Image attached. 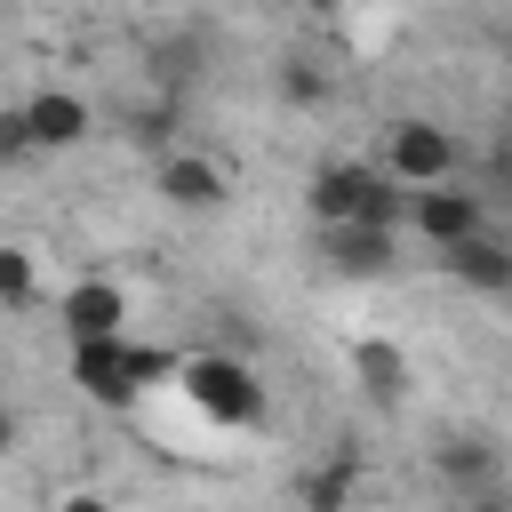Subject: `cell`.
Wrapping results in <instances>:
<instances>
[{"mask_svg":"<svg viewBox=\"0 0 512 512\" xmlns=\"http://www.w3.org/2000/svg\"><path fill=\"white\" fill-rule=\"evenodd\" d=\"M176 376V352L160 344H136V336H96V344H72V384L96 400V408H128L144 384Z\"/></svg>","mask_w":512,"mask_h":512,"instance_id":"cell-1","label":"cell"},{"mask_svg":"<svg viewBox=\"0 0 512 512\" xmlns=\"http://www.w3.org/2000/svg\"><path fill=\"white\" fill-rule=\"evenodd\" d=\"M176 392L208 424H256L264 416V384L240 352H176Z\"/></svg>","mask_w":512,"mask_h":512,"instance_id":"cell-2","label":"cell"},{"mask_svg":"<svg viewBox=\"0 0 512 512\" xmlns=\"http://www.w3.org/2000/svg\"><path fill=\"white\" fill-rule=\"evenodd\" d=\"M456 160H464L456 128H440V120H392L368 168L384 184H400V192H424V184H456Z\"/></svg>","mask_w":512,"mask_h":512,"instance_id":"cell-3","label":"cell"},{"mask_svg":"<svg viewBox=\"0 0 512 512\" xmlns=\"http://www.w3.org/2000/svg\"><path fill=\"white\" fill-rule=\"evenodd\" d=\"M400 224H416V240L448 256L456 240H472V232L488 224V208H480V192H464V184H424V192H408Z\"/></svg>","mask_w":512,"mask_h":512,"instance_id":"cell-4","label":"cell"},{"mask_svg":"<svg viewBox=\"0 0 512 512\" xmlns=\"http://www.w3.org/2000/svg\"><path fill=\"white\" fill-rule=\"evenodd\" d=\"M56 320H64V344H96V336H128V288L88 272L56 296Z\"/></svg>","mask_w":512,"mask_h":512,"instance_id":"cell-5","label":"cell"},{"mask_svg":"<svg viewBox=\"0 0 512 512\" xmlns=\"http://www.w3.org/2000/svg\"><path fill=\"white\" fill-rule=\"evenodd\" d=\"M368 184H376V168H368V160H328V168H312V184H304L312 224H320V232H344V224L360 216Z\"/></svg>","mask_w":512,"mask_h":512,"instance_id":"cell-6","label":"cell"},{"mask_svg":"<svg viewBox=\"0 0 512 512\" xmlns=\"http://www.w3.org/2000/svg\"><path fill=\"white\" fill-rule=\"evenodd\" d=\"M160 200L208 216V208L232 200V176H224V160H208V152H168V160H160Z\"/></svg>","mask_w":512,"mask_h":512,"instance_id":"cell-7","label":"cell"},{"mask_svg":"<svg viewBox=\"0 0 512 512\" xmlns=\"http://www.w3.org/2000/svg\"><path fill=\"white\" fill-rule=\"evenodd\" d=\"M16 112H24L32 152H72V144L88 136V96H72V88H40V96H24Z\"/></svg>","mask_w":512,"mask_h":512,"instance_id":"cell-8","label":"cell"},{"mask_svg":"<svg viewBox=\"0 0 512 512\" xmlns=\"http://www.w3.org/2000/svg\"><path fill=\"white\" fill-rule=\"evenodd\" d=\"M448 272H456L464 288H480V296H504V288H512V248L480 224L472 240H456V248H448Z\"/></svg>","mask_w":512,"mask_h":512,"instance_id":"cell-9","label":"cell"},{"mask_svg":"<svg viewBox=\"0 0 512 512\" xmlns=\"http://www.w3.org/2000/svg\"><path fill=\"white\" fill-rule=\"evenodd\" d=\"M392 248H400V232H360V224L328 232V264H336L344 280H376V272H392Z\"/></svg>","mask_w":512,"mask_h":512,"instance_id":"cell-10","label":"cell"},{"mask_svg":"<svg viewBox=\"0 0 512 512\" xmlns=\"http://www.w3.org/2000/svg\"><path fill=\"white\" fill-rule=\"evenodd\" d=\"M352 496H360V464L352 456H336V464H320L304 480V512H352Z\"/></svg>","mask_w":512,"mask_h":512,"instance_id":"cell-11","label":"cell"},{"mask_svg":"<svg viewBox=\"0 0 512 512\" xmlns=\"http://www.w3.org/2000/svg\"><path fill=\"white\" fill-rule=\"evenodd\" d=\"M352 368H360V384H368L376 400H400V392H408V360H400L392 344H360Z\"/></svg>","mask_w":512,"mask_h":512,"instance_id":"cell-12","label":"cell"},{"mask_svg":"<svg viewBox=\"0 0 512 512\" xmlns=\"http://www.w3.org/2000/svg\"><path fill=\"white\" fill-rule=\"evenodd\" d=\"M440 480L488 488V480H496V448H488V440H448V448H440Z\"/></svg>","mask_w":512,"mask_h":512,"instance_id":"cell-13","label":"cell"},{"mask_svg":"<svg viewBox=\"0 0 512 512\" xmlns=\"http://www.w3.org/2000/svg\"><path fill=\"white\" fill-rule=\"evenodd\" d=\"M32 288H40L32 248H0V304H8V312H24V304H32Z\"/></svg>","mask_w":512,"mask_h":512,"instance_id":"cell-14","label":"cell"},{"mask_svg":"<svg viewBox=\"0 0 512 512\" xmlns=\"http://www.w3.org/2000/svg\"><path fill=\"white\" fill-rule=\"evenodd\" d=\"M0 160H32V136H24V112L0 104Z\"/></svg>","mask_w":512,"mask_h":512,"instance_id":"cell-15","label":"cell"},{"mask_svg":"<svg viewBox=\"0 0 512 512\" xmlns=\"http://www.w3.org/2000/svg\"><path fill=\"white\" fill-rule=\"evenodd\" d=\"M288 96H296V104H320V96H328V72H312V64H288Z\"/></svg>","mask_w":512,"mask_h":512,"instance_id":"cell-16","label":"cell"},{"mask_svg":"<svg viewBox=\"0 0 512 512\" xmlns=\"http://www.w3.org/2000/svg\"><path fill=\"white\" fill-rule=\"evenodd\" d=\"M56 512H112L96 488H72V496H56Z\"/></svg>","mask_w":512,"mask_h":512,"instance_id":"cell-17","label":"cell"},{"mask_svg":"<svg viewBox=\"0 0 512 512\" xmlns=\"http://www.w3.org/2000/svg\"><path fill=\"white\" fill-rule=\"evenodd\" d=\"M8 448H16V408L0 400V456H8Z\"/></svg>","mask_w":512,"mask_h":512,"instance_id":"cell-18","label":"cell"},{"mask_svg":"<svg viewBox=\"0 0 512 512\" xmlns=\"http://www.w3.org/2000/svg\"><path fill=\"white\" fill-rule=\"evenodd\" d=\"M472 512H504V496H496V488H488V496H480V504H472Z\"/></svg>","mask_w":512,"mask_h":512,"instance_id":"cell-19","label":"cell"}]
</instances>
